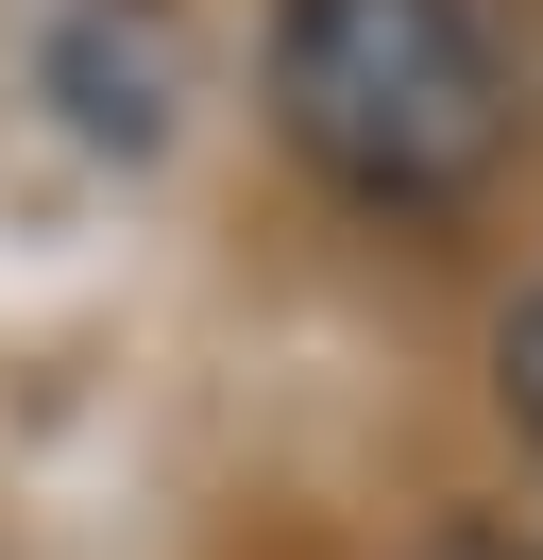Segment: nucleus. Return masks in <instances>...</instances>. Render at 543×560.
Wrapping results in <instances>:
<instances>
[{"label":"nucleus","instance_id":"obj_1","mask_svg":"<svg viewBox=\"0 0 543 560\" xmlns=\"http://www.w3.org/2000/svg\"><path fill=\"white\" fill-rule=\"evenodd\" d=\"M272 153L373 238H441L527 153V69L493 0H272L255 35Z\"/></svg>","mask_w":543,"mask_h":560},{"label":"nucleus","instance_id":"obj_2","mask_svg":"<svg viewBox=\"0 0 543 560\" xmlns=\"http://www.w3.org/2000/svg\"><path fill=\"white\" fill-rule=\"evenodd\" d=\"M493 408H509V442L543 458V272L493 306Z\"/></svg>","mask_w":543,"mask_h":560},{"label":"nucleus","instance_id":"obj_3","mask_svg":"<svg viewBox=\"0 0 543 560\" xmlns=\"http://www.w3.org/2000/svg\"><path fill=\"white\" fill-rule=\"evenodd\" d=\"M441 560H543V526H441Z\"/></svg>","mask_w":543,"mask_h":560},{"label":"nucleus","instance_id":"obj_4","mask_svg":"<svg viewBox=\"0 0 543 560\" xmlns=\"http://www.w3.org/2000/svg\"><path fill=\"white\" fill-rule=\"evenodd\" d=\"M85 18H102V0H85Z\"/></svg>","mask_w":543,"mask_h":560}]
</instances>
